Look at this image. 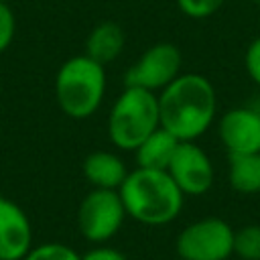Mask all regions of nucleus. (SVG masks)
<instances>
[{
	"instance_id": "20",
	"label": "nucleus",
	"mask_w": 260,
	"mask_h": 260,
	"mask_svg": "<svg viewBox=\"0 0 260 260\" xmlns=\"http://www.w3.org/2000/svg\"><path fill=\"white\" fill-rule=\"evenodd\" d=\"M81 260H126V256H124L120 250H116V248L98 244L95 248L87 250V252L81 256Z\"/></svg>"
},
{
	"instance_id": "6",
	"label": "nucleus",
	"mask_w": 260,
	"mask_h": 260,
	"mask_svg": "<svg viewBox=\"0 0 260 260\" xmlns=\"http://www.w3.org/2000/svg\"><path fill=\"white\" fill-rule=\"evenodd\" d=\"M126 209L116 189H91L79 203L77 228L87 242L104 244L122 228Z\"/></svg>"
},
{
	"instance_id": "11",
	"label": "nucleus",
	"mask_w": 260,
	"mask_h": 260,
	"mask_svg": "<svg viewBox=\"0 0 260 260\" xmlns=\"http://www.w3.org/2000/svg\"><path fill=\"white\" fill-rule=\"evenodd\" d=\"M83 175L87 183L95 189H120L124 179L128 177V169L124 160L110 150L89 152L83 160Z\"/></svg>"
},
{
	"instance_id": "12",
	"label": "nucleus",
	"mask_w": 260,
	"mask_h": 260,
	"mask_svg": "<svg viewBox=\"0 0 260 260\" xmlns=\"http://www.w3.org/2000/svg\"><path fill=\"white\" fill-rule=\"evenodd\" d=\"M124 43H126V37L122 26L112 20H104L89 30L85 41V55L102 65H108L120 57Z\"/></svg>"
},
{
	"instance_id": "14",
	"label": "nucleus",
	"mask_w": 260,
	"mask_h": 260,
	"mask_svg": "<svg viewBox=\"0 0 260 260\" xmlns=\"http://www.w3.org/2000/svg\"><path fill=\"white\" fill-rule=\"evenodd\" d=\"M228 181L236 193L242 195L260 193V152L230 154Z\"/></svg>"
},
{
	"instance_id": "4",
	"label": "nucleus",
	"mask_w": 260,
	"mask_h": 260,
	"mask_svg": "<svg viewBox=\"0 0 260 260\" xmlns=\"http://www.w3.org/2000/svg\"><path fill=\"white\" fill-rule=\"evenodd\" d=\"M160 126L158 98L154 91L124 85L108 116V138L120 150H134Z\"/></svg>"
},
{
	"instance_id": "21",
	"label": "nucleus",
	"mask_w": 260,
	"mask_h": 260,
	"mask_svg": "<svg viewBox=\"0 0 260 260\" xmlns=\"http://www.w3.org/2000/svg\"><path fill=\"white\" fill-rule=\"evenodd\" d=\"M254 2H256V4H260V0H254Z\"/></svg>"
},
{
	"instance_id": "17",
	"label": "nucleus",
	"mask_w": 260,
	"mask_h": 260,
	"mask_svg": "<svg viewBox=\"0 0 260 260\" xmlns=\"http://www.w3.org/2000/svg\"><path fill=\"white\" fill-rule=\"evenodd\" d=\"M225 0H177L179 10L189 18H207L215 14Z\"/></svg>"
},
{
	"instance_id": "10",
	"label": "nucleus",
	"mask_w": 260,
	"mask_h": 260,
	"mask_svg": "<svg viewBox=\"0 0 260 260\" xmlns=\"http://www.w3.org/2000/svg\"><path fill=\"white\" fill-rule=\"evenodd\" d=\"M32 248V223L24 209L0 197V260H22Z\"/></svg>"
},
{
	"instance_id": "16",
	"label": "nucleus",
	"mask_w": 260,
	"mask_h": 260,
	"mask_svg": "<svg viewBox=\"0 0 260 260\" xmlns=\"http://www.w3.org/2000/svg\"><path fill=\"white\" fill-rule=\"evenodd\" d=\"M22 260H81V254L71 246L59 242H47L32 246Z\"/></svg>"
},
{
	"instance_id": "8",
	"label": "nucleus",
	"mask_w": 260,
	"mask_h": 260,
	"mask_svg": "<svg viewBox=\"0 0 260 260\" xmlns=\"http://www.w3.org/2000/svg\"><path fill=\"white\" fill-rule=\"evenodd\" d=\"M167 173L183 191V195H203L211 189L215 171L209 154L195 140H181Z\"/></svg>"
},
{
	"instance_id": "7",
	"label": "nucleus",
	"mask_w": 260,
	"mask_h": 260,
	"mask_svg": "<svg viewBox=\"0 0 260 260\" xmlns=\"http://www.w3.org/2000/svg\"><path fill=\"white\" fill-rule=\"evenodd\" d=\"M181 67L183 57L179 47L173 43H156L148 47L132 67H128L124 73V85H134L158 93L175 77L181 75Z\"/></svg>"
},
{
	"instance_id": "13",
	"label": "nucleus",
	"mask_w": 260,
	"mask_h": 260,
	"mask_svg": "<svg viewBox=\"0 0 260 260\" xmlns=\"http://www.w3.org/2000/svg\"><path fill=\"white\" fill-rule=\"evenodd\" d=\"M179 138L173 136L169 130H165L162 126H158L154 132H150L136 148V165L144 167V169H156V171H167L177 146H179Z\"/></svg>"
},
{
	"instance_id": "2",
	"label": "nucleus",
	"mask_w": 260,
	"mask_h": 260,
	"mask_svg": "<svg viewBox=\"0 0 260 260\" xmlns=\"http://www.w3.org/2000/svg\"><path fill=\"white\" fill-rule=\"evenodd\" d=\"M126 215L144 225H167L183 209V191L167 171L136 167L118 189Z\"/></svg>"
},
{
	"instance_id": "18",
	"label": "nucleus",
	"mask_w": 260,
	"mask_h": 260,
	"mask_svg": "<svg viewBox=\"0 0 260 260\" xmlns=\"http://www.w3.org/2000/svg\"><path fill=\"white\" fill-rule=\"evenodd\" d=\"M16 35V16L8 2L0 0V53L10 47Z\"/></svg>"
},
{
	"instance_id": "22",
	"label": "nucleus",
	"mask_w": 260,
	"mask_h": 260,
	"mask_svg": "<svg viewBox=\"0 0 260 260\" xmlns=\"http://www.w3.org/2000/svg\"><path fill=\"white\" fill-rule=\"evenodd\" d=\"M2 2H10V0H2Z\"/></svg>"
},
{
	"instance_id": "9",
	"label": "nucleus",
	"mask_w": 260,
	"mask_h": 260,
	"mask_svg": "<svg viewBox=\"0 0 260 260\" xmlns=\"http://www.w3.org/2000/svg\"><path fill=\"white\" fill-rule=\"evenodd\" d=\"M228 154L260 152V106L248 104L228 110L217 124Z\"/></svg>"
},
{
	"instance_id": "15",
	"label": "nucleus",
	"mask_w": 260,
	"mask_h": 260,
	"mask_svg": "<svg viewBox=\"0 0 260 260\" xmlns=\"http://www.w3.org/2000/svg\"><path fill=\"white\" fill-rule=\"evenodd\" d=\"M234 254L240 260H260V225L248 223L234 230Z\"/></svg>"
},
{
	"instance_id": "3",
	"label": "nucleus",
	"mask_w": 260,
	"mask_h": 260,
	"mask_svg": "<svg viewBox=\"0 0 260 260\" xmlns=\"http://www.w3.org/2000/svg\"><path fill=\"white\" fill-rule=\"evenodd\" d=\"M106 65L87 55L69 57L55 75V98L61 112L73 120L98 112L106 95Z\"/></svg>"
},
{
	"instance_id": "1",
	"label": "nucleus",
	"mask_w": 260,
	"mask_h": 260,
	"mask_svg": "<svg viewBox=\"0 0 260 260\" xmlns=\"http://www.w3.org/2000/svg\"><path fill=\"white\" fill-rule=\"evenodd\" d=\"M156 98L160 126L179 140L203 136L217 114L215 87L201 73H181Z\"/></svg>"
},
{
	"instance_id": "19",
	"label": "nucleus",
	"mask_w": 260,
	"mask_h": 260,
	"mask_svg": "<svg viewBox=\"0 0 260 260\" xmlns=\"http://www.w3.org/2000/svg\"><path fill=\"white\" fill-rule=\"evenodd\" d=\"M244 67H246L248 77L260 87V37L250 41L246 55H244Z\"/></svg>"
},
{
	"instance_id": "5",
	"label": "nucleus",
	"mask_w": 260,
	"mask_h": 260,
	"mask_svg": "<svg viewBox=\"0 0 260 260\" xmlns=\"http://www.w3.org/2000/svg\"><path fill=\"white\" fill-rule=\"evenodd\" d=\"M181 260H228L234 256V228L215 215L185 225L175 242Z\"/></svg>"
}]
</instances>
